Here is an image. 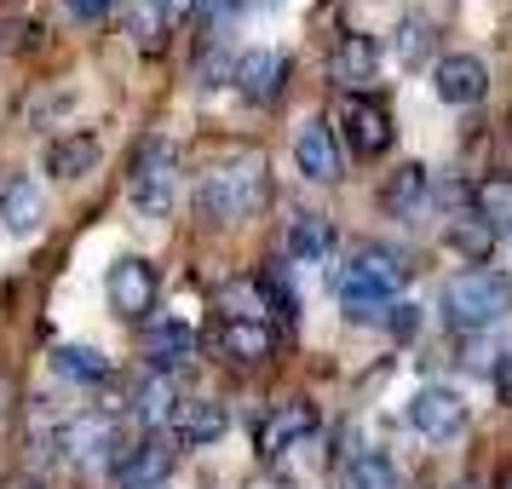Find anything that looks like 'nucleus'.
Wrapping results in <instances>:
<instances>
[{"label": "nucleus", "mask_w": 512, "mask_h": 489, "mask_svg": "<svg viewBox=\"0 0 512 489\" xmlns=\"http://www.w3.org/2000/svg\"><path fill=\"white\" fill-rule=\"evenodd\" d=\"M311 432H317V409H311L305 397H288V403H277L271 415L259 420V455H265V461H282V455H294Z\"/></svg>", "instance_id": "423d86ee"}, {"label": "nucleus", "mask_w": 512, "mask_h": 489, "mask_svg": "<svg viewBox=\"0 0 512 489\" xmlns=\"http://www.w3.org/2000/svg\"><path fill=\"white\" fill-rule=\"evenodd\" d=\"M495 236H501V231H489L484 219H455V225H449V248L466 254L472 265H484V259L495 254Z\"/></svg>", "instance_id": "393cba45"}, {"label": "nucleus", "mask_w": 512, "mask_h": 489, "mask_svg": "<svg viewBox=\"0 0 512 489\" xmlns=\"http://www.w3.org/2000/svg\"><path fill=\"white\" fill-rule=\"evenodd\" d=\"M64 12H70L75 24H104L110 18V0H64Z\"/></svg>", "instance_id": "c85d7f7f"}, {"label": "nucleus", "mask_w": 512, "mask_h": 489, "mask_svg": "<svg viewBox=\"0 0 512 489\" xmlns=\"http://www.w3.org/2000/svg\"><path fill=\"white\" fill-rule=\"evenodd\" d=\"M340 489H403V478H397V466L386 461V455H351L346 472H340Z\"/></svg>", "instance_id": "5701e85b"}, {"label": "nucleus", "mask_w": 512, "mask_h": 489, "mask_svg": "<svg viewBox=\"0 0 512 489\" xmlns=\"http://www.w3.org/2000/svg\"><path fill=\"white\" fill-rule=\"evenodd\" d=\"M98 156H104V144L93 133H70V139H58L47 150V173L52 179H87L98 167Z\"/></svg>", "instance_id": "6ab92c4d"}, {"label": "nucleus", "mask_w": 512, "mask_h": 489, "mask_svg": "<svg viewBox=\"0 0 512 489\" xmlns=\"http://www.w3.org/2000/svg\"><path fill=\"white\" fill-rule=\"evenodd\" d=\"M265 208V162L259 156H242V162L219 167L202 179L196 190V213L208 219V225H242V219H254Z\"/></svg>", "instance_id": "f03ea898"}, {"label": "nucleus", "mask_w": 512, "mask_h": 489, "mask_svg": "<svg viewBox=\"0 0 512 489\" xmlns=\"http://www.w3.org/2000/svg\"><path fill=\"white\" fill-rule=\"evenodd\" d=\"M225 426H231V415H225V403H213V397H185V403L173 409V432H179L185 449H208V443H219L225 438Z\"/></svg>", "instance_id": "f8f14e48"}, {"label": "nucleus", "mask_w": 512, "mask_h": 489, "mask_svg": "<svg viewBox=\"0 0 512 489\" xmlns=\"http://www.w3.org/2000/svg\"><path fill=\"white\" fill-rule=\"evenodd\" d=\"M294 167H300L311 185H334L340 179V139H334V127L323 116H311L300 127V139H294Z\"/></svg>", "instance_id": "9d476101"}, {"label": "nucleus", "mask_w": 512, "mask_h": 489, "mask_svg": "<svg viewBox=\"0 0 512 489\" xmlns=\"http://www.w3.org/2000/svg\"><path fill=\"white\" fill-rule=\"evenodd\" d=\"M472 202H478V219H484L489 231H512V179L507 173L484 179V185L472 190Z\"/></svg>", "instance_id": "b1692460"}, {"label": "nucleus", "mask_w": 512, "mask_h": 489, "mask_svg": "<svg viewBox=\"0 0 512 489\" xmlns=\"http://www.w3.org/2000/svg\"><path fill=\"white\" fill-rule=\"evenodd\" d=\"M185 397H179V374H167V369H150L133 386V415L144 420V426H162V420H173V409H179Z\"/></svg>", "instance_id": "dca6fc26"}, {"label": "nucleus", "mask_w": 512, "mask_h": 489, "mask_svg": "<svg viewBox=\"0 0 512 489\" xmlns=\"http://www.w3.org/2000/svg\"><path fill=\"white\" fill-rule=\"evenodd\" d=\"M409 282V265H403V254L397 248H380V242H369V248H357V254L346 259V271H340V305H346L351 323H363V317H386L397 305V288Z\"/></svg>", "instance_id": "f257e3e1"}, {"label": "nucleus", "mask_w": 512, "mask_h": 489, "mask_svg": "<svg viewBox=\"0 0 512 489\" xmlns=\"http://www.w3.org/2000/svg\"><path fill=\"white\" fill-rule=\"evenodd\" d=\"M374 70H380V47H374V35H346V41L334 47V58H328L334 87H346V93H357L363 81H374Z\"/></svg>", "instance_id": "4468645a"}, {"label": "nucleus", "mask_w": 512, "mask_h": 489, "mask_svg": "<svg viewBox=\"0 0 512 489\" xmlns=\"http://www.w3.org/2000/svg\"><path fill=\"white\" fill-rule=\"evenodd\" d=\"M346 144H351V156H363V162L386 156L392 150V110L380 98H351L346 104Z\"/></svg>", "instance_id": "1a4fd4ad"}, {"label": "nucleus", "mask_w": 512, "mask_h": 489, "mask_svg": "<svg viewBox=\"0 0 512 489\" xmlns=\"http://www.w3.org/2000/svg\"><path fill=\"white\" fill-rule=\"evenodd\" d=\"M167 472H173V449L162 438H144L139 449H127L116 461V484L121 489H162Z\"/></svg>", "instance_id": "ddd939ff"}, {"label": "nucleus", "mask_w": 512, "mask_h": 489, "mask_svg": "<svg viewBox=\"0 0 512 489\" xmlns=\"http://www.w3.org/2000/svg\"><path fill=\"white\" fill-rule=\"evenodd\" d=\"M432 87H438V98L443 104H455V110L478 104V98L489 93L484 58H472V52H449V58H438V64H432Z\"/></svg>", "instance_id": "6e6552de"}, {"label": "nucleus", "mask_w": 512, "mask_h": 489, "mask_svg": "<svg viewBox=\"0 0 512 489\" xmlns=\"http://www.w3.org/2000/svg\"><path fill=\"white\" fill-rule=\"evenodd\" d=\"M144 357L156 363V369H185L190 357H196V328L179 323V317H167V323H150V334H144Z\"/></svg>", "instance_id": "2eb2a0df"}, {"label": "nucleus", "mask_w": 512, "mask_h": 489, "mask_svg": "<svg viewBox=\"0 0 512 489\" xmlns=\"http://www.w3.org/2000/svg\"><path fill=\"white\" fill-rule=\"evenodd\" d=\"M219 351H225L231 363H265V357L277 351V334L259 323V317H231V323L219 328Z\"/></svg>", "instance_id": "f3484780"}, {"label": "nucleus", "mask_w": 512, "mask_h": 489, "mask_svg": "<svg viewBox=\"0 0 512 489\" xmlns=\"http://www.w3.org/2000/svg\"><path fill=\"white\" fill-rule=\"evenodd\" d=\"M501 489H512V472H507V478H501Z\"/></svg>", "instance_id": "72a5a7b5"}, {"label": "nucleus", "mask_w": 512, "mask_h": 489, "mask_svg": "<svg viewBox=\"0 0 512 489\" xmlns=\"http://www.w3.org/2000/svg\"><path fill=\"white\" fill-rule=\"evenodd\" d=\"M288 52H271V47H259L248 52L242 64H236V93L248 98V104H277L282 87H288Z\"/></svg>", "instance_id": "9b49d317"}, {"label": "nucleus", "mask_w": 512, "mask_h": 489, "mask_svg": "<svg viewBox=\"0 0 512 489\" xmlns=\"http://www.w3.org/2000/svg\"><path fill=\"white\" fill-rule=\"evenodd\" d=\"M64 449H70L75 461H110V449H116V420L110 415H75L64 426Z\"/></svg>", "instance_id": "a211bd4d"}, {"label": "nucleus", "mask_w": 512, "mask_h": 489, "mask_svg": "<svg viewBox=\"0 0 512 489\" xmlns=\"http://www.w3.org/2000/svg\"><path fill=\"white\" fill-rule=\"evenodd\" d=\"M409 426L432 443L455 438L466 426V397L455 392V386H420V392L409 397Z\"/></svg>", "instance_id": "0eeeda50"}, {"label": "nucleus", "mask_w": 512, "mask_h": 489, "mask_svg": "<svg viewBox=\"0 0 512 489\" xmlns=\"http://www.w3.org/2000/svg\"><path fill=\"white\" fill-rule=\"evenodd\" d=\"M248 489H294V484H282V478H254Z\"/></svg>", "instance_id": "2f4dec72"}, {"label": "nucleus", "mask_w": 512, "mask_h": 489, "mask_svg": "<svg viewBox=\"0 0 512 489\" xmlns=\"http://www.w3.org/2000/svg\"><path fill=\"white\" fill-rule=\"evenodd\" d=\"M0 397H6V386H0Z\"/></svg>", "instance_id": "c9c22d12"}, {"label": "nucleus", "mask_w": 512, "mask_h": 489, "mask_svg": "<svg viewBox=\"0 0 512 489\" xmlns=\"http://www.w3.org/2000/svg\"><path fill=\"white\" fill-rule=\"evenodd\" d=\"M12 489H47V484H35V478H18V484H12Z\"/></svg>", "instance_id": "473e14b6"}, {"label": "nucleus", "mask_w": 512, "mask_h": 489, "mask_svg": "<svg viewBox=\"0 0 512 489\" xmlns=\"http://www.w3.org/2000/svg\"><path fill=\"white\" fill-rule=\"evenodd\" d=\"M104 300H110V311L127 317V323L150 317V311H156V271H150V259H139V254L116 259L110 277H104Z\"/></svg>", "instance_id": "39448f33"}, {"label": "nucleus", "mask_w": 512, "mask_h": 489, "mask_svg": "<svg viewBox=\"0 0 512 489\" xmlns=\"http://www.w3.org/2000/svg\"><path fill=\"white\" fill-rule=\"evenodd\" d=\"M0 202H6V185H0Z\"/></svg>", "instance_id": "f704fd0d"}, {"label": "nucleus", "mask_w": 512, "mask_h": 489, "mask_svg": "<svg viewBox=\"0 0 512 489\" xmlns=\"http://www.w3.org/2000/svg\"><path fill=\"white\" fill-rule=\"evenodd\" d=\"M162 18H167L162 0H139V6H133V18H127V35H139L144 52H156V47H162Z\"/></svg>", "instance_id": "bb28decb"}, {"label": "nucleus", "mask_w": 512, "mask_h": 489, "mask_svg": "<svg viewBox=\"0 0 512 489\" xmlns=\"http://www.w3.org/2000/svg\"><path fill=\"white\" fill-rule=\"evenodd\" d=\"M386 323H392L397 340H415V328H420V305H392V317H386Z\"/></svg>", "instance_id": "c756f323"}, {"label": "nucleus", "mask_w": 512, "mask_h": 489, "mask_svg": "<svg viewBox=\"0 0 512 489\" xmlns=\"http://www.w3.org/2000/svg\"><path fill=\"white\" fill-rule=\"evenodd\" d=\"M0 219H6L12 236H35V225H41V185L35 179H12L6 202H0Z\"/></svg>", "instance_id": "412c9836"}, {"label": "nucleus", "mask_w": 512, "mask_h": 489, "mask_svg": "<svg viewBox=\"0 0 512 489\" xmlns=\"http://www.w3.org/2000/svg\"><path fill=\"white\" fill-rule=\"evenodd\" d=\"M426 47H432V29H426V18H403V24H397V58H403V64H420V58H426Z\"/></svg>", "instance_id": "cd10ccee"}, {"label": "nucleus", "mask_w": 512, "mask_h": 489, "mask_svg": "<svg viewBox=\"0 0 512 489\" xmlns=\"http://www.w3.org/2000/svg\"><path fill=\"white\" fill-rule=\"evenodd\" d=\"M328 248H334V219H323V213H294L288 254L300 259V265H317V259H328Z\"/></svg>", "instance_id": "aec40b11"}, {"label": "nucleus", "mask_w": 512, "mask_h": 489, "mask_svg": "<svg viewBox=\"0 0 512 489\" xmlns=\"http://www.w3.org/2000/svg\"><path fill=\"white\" fill-rule=\"evenodd\" d=\"M173 190H179L173 150H167L162 139H150L139 167H133V208H139L144 219H167V213H173Z\"/></svg>", "instance_id": "20e7f679"}, {"label": "nucleus", "mask_w": 512, "mask_h": 489, "mask_svg": "<svg viewBox=\"0 0 512 489\" xmlns=\"http://www.w3.org/2000/svg\"><path fill=\"white\" fill-rule=\"evenodd\" d=\"M420 196H426V167H420V162L397 167L392 179H386V208H392V213H409Z\"/></svg>", "instance_id": "a878e982"}, {"label": "nucleus", "mask_w": 512, "mask_h": 489, "mask_svg": "<svg viewBox=\"0 0 512 489\" xmlns=\"http://www.w3.org/2000/svg\"><path fill=\"white\" fill-rule=\"evenodd\" d=\"M507 311V282L489 277V271H466L443 288V317L449 328H489Z\"/></svg>", "instance_id": "7ed1b4c3"}, {"label": "nucleus", "mask_w": 512, "mask_h": 489, "mask_svg": "<svg viewBox=\"0 0 512 489\" xmlns=\"http://www.w3.org/2000/svg\"><path fill=\"white\" fill-rule=\"evenodd\" d=\"M167 6V18H190V12H196V0H162Z\"/></svg>", "instance_id": "7c9ffc66"}, {"label": "nucleus", "mask_w": 512, "mask_h": 489, "mask_svg": "<svg viewBox=\"0 0 512 489\" xmlns=\"http://www.w3.org/2000/svg\"><path fill=\"white\" fill-rule=\"evenodd\" d=\"M52 369L75 380V386H98V380H110V357L98 346H58L52 351Z\"/></svg>", "instance_id": "4be33fe9"}]
</instances>
